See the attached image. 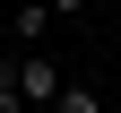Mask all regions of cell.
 <instances>
[{
	"label": "cell",
	"instance_id": "obj_4",
	"mask_svg": "<svg viewBox=\"0 0 121 113\" xmlns=\"http://www.w3.org/2000/svg\"><path fill=\"white\" fill-rule=\"evenodd\" d=\"M0 113H26L17 104V61H0Z\"/></svg>",
	"mask_w": 121,
	"mask_h": 113
},
{
	"label": "cell",
	"instance_id": "obj_2",
	"mask_svg": "<svg viewBox=\"0 0 121 113\" xmlns=\"http://www.w3.org/2000/svg\"><path fill=\"white\" fill-rule=\"evenodd\" d=\"M52 18H60L52 0H35V9H17V18H9V26H17V35H26V44H35V35H43V26H52Z\"/></svg>",
	"mask_w": 121,
	"mask_h": 113
},
{
	"label": "cell",
	"instance_id": "obj_1",
	"mask_svg": "<svg viewBox=\"0 0 121 113\" xmlns=\"http://www.w3.org/2000/svg\"><path fill=\"white\" fill-rule=\"evenodd\" d=\"M60 87H69V78H60V61H43V52L17 61V104H60Z\"/></svg>",
	"mask_w": 121,
	"mask_h": 113
},
{
	"label": "cell",
	"instance_id": "obj_3",
	"mask_svg": "<svg viewBox=\"0 0 121 113\" xmlns=\"http://www.w3.org/2000/svg\"><path fill=\"white\" fill-rule=\"evenodd\" d=\"M52 113H104V96H95V87H78V78H69V87H60V104H52Z\"/></svg>",
	"mask_w": 121,
	"mask_h": 113
}]
</instances>
